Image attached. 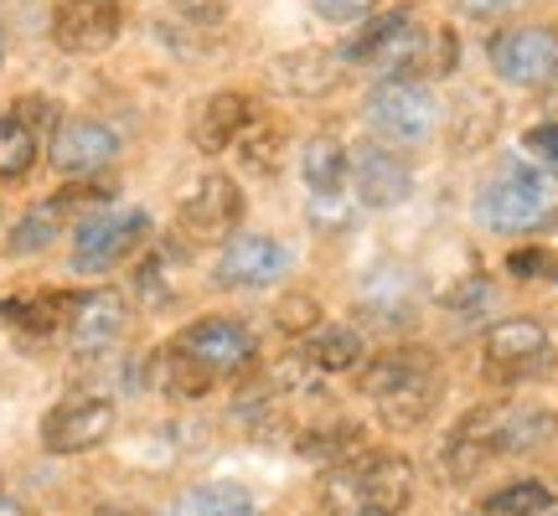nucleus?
<instances>
[{"instance_id":"f257e3e1","label":"nucleus","mask_w":558,"mask_h":516,"mask_svg":"<svg viewBox=\"0 0 558 516\" xmlns=\"http://www.w3.org/2000/svg\"><path fill=\"white\" fill-rule=\"evenodd\" d=\"M320 496L337 516H399L414 501V465L403 455L341 459L326 476Z\"/></svg>"},{"instance_id":"f03ea898","label":"nucleus","mask_w":558,"mask_h":516,"mask_svg":"<svg viewBox=\"0 0 558 516\" xmlns=\"http://www.w3.org/2000/svg\"><path fill=\"white\" fill-rule=\"evenodd\" d=\"M554 212V181L543 176L538 165H507L481 186L476 218L492 228V233H533L543 228Z\"/></svg>"},{"instance_id":"7ed1b4c3","label":"nucleus","mask_w":558,"mask_h":516,"mask_svg":"<svg viewBox=\"0 0 558 516\" xmlns=\"http://www.w3.org/2000/svg\"><path fill=\"white\" fill-rule=\"evenodd\" d=\"M367 124L378 130L393 150L399 145H418L439 130V99L429 83L418 78H383L367 94Z\"/></svg>"},{"instance_id":"20e7f679","label":"nucleus","mask_w":558,"mask_h":516,"mask_svg":"<svg viewBox=\"0 0 558 516\" xmlns=\"http://www.w3.org/2000/svg\"><path fill=\"white\" fill-rule=\"evenodd\" d=\"M145 238H150V218L140 207H104L94 218H83L78 233H73V269L78 274H104L120 258L135 254Z\"/></svg>"},{"instance_id":"39448f33","label":"nucleus","mask_w":558,"mask_h":516,"mask_svg":"<svg viewBox=\"0 0 558 516\" xmlns=\"http://www.w3.org/2000/svg\"><path fill=\"white\" fill-rule=\"evenodd\" d=\"M424 32L409 11H393V16L367 21L357 37L341 47L347 62H362V67H378V73H393V78H418V52H424Z\"/></svg>"},{"instance_id":"423d86ee","label":"nucleus","mask_w":558,"mask_h":516,"mask_svg":"<svg viewBox=\"0 0 558 516\" xmlns=\"http://www.w3.org/2000/svg\"><path fill=\"white\" fill-rule=\"evenodd\" d=\"M492 67L512 88H548L558 78V26H507L492 37Z\"/></svg>"},{"instance_id":"0eeeda50","label":"nucleus","mask_w":558,"mask_h":516,"mask_svg":"<svg viewBox=\"0 0 558 516\" xmlns=\"http://www.w3.org/2000/svg\"><path fill=\"white\" fill-rule=\"evenodd\" d=\"M171 352H181L186 361H197L202 372H213V378H233V372H243V367L254 361L259 341H254V331H248L239 316H202L181 331Z\"/></svg>"},{"instance_id":"6e6552de","label":"nucleus","mask_w":558,"mask_h":516,"mask_svg":"<svg viewBox=\"0 0 558 516\" xmlns=\"http://www.w3.org/2000/svg\"><path fill=\"white\" fill-rule=\"evenodd\" d=\"M460 429L476 434L492 455H527V450H543V444L558 439V414L533 408V403H522V408H476V414L460 418Z\"/></svg>"},{"instance_id":"1a4fd4ad","label":"nucleus","mask_w":558,"mask_h":516,"mask_svg":"<svg viewBox=\"0 0 558 516\" xmlns=\"http://www.w3.org/2000/svg\"><path fill=\"white\" fill-rule=\"evenodd\" d=\"M109 434H114V403H109V397H94V393L62 397L58 408L41 418L47 455H88V450H99Z\"/></svg>"},{"instance_id":"9d476101","label":"nucleus","mask_w":558,"mask_h":516,"mask_svg":"<svg viewBox=\"0 0 558 516\" xmlns=\"http://www.w3.org/2000/svg\"><path fill=\"white\" fill-rule=\"evenodd\" d=\"M347 181H352L362 207H373V212L414 197V165L393 145H357V150H347Z\"/></svg>"},{"instance_id":"9b49d317","label":"nucleus","mask_w":558,"mask_h":516,"mask_svg":"<svg viewBox=\"0 0 558 516\" xmlns=\"http://www.w3.org/2000/svg\"><path fill=\"white\" fill-rule=\"evenodd\" d=\"M124 32L120 0H58L52 5V41L73 58L109 52Z\"/></svg>"},{"instance_id":"f8f14e48","label":"nucleus","mask_w":558,"mask_h":516,"mask_svg":"<svg viewBox=\"0 0 558 516\" xmlns=\"http://www.w3.org/2000/svg\"><path fill=\"white\" fill-rule=\"evenodd\" d=\"M181 238L192 243H218L228 238L233 228L243 222V192L233 176H222V171H213V176H202L197 186H192V197L181 201Z\"/></svg>"},{"instance_id":"ddd939ff","label":"nucleus","mask_w":558,"mask_h":516,"mask_svg":"<svg viewBox=\"0 0 558 516\" xmlns=\"http://www.w3.org/2000/svg\"><path fill=\"white\" fill-rule=\"evenodd\" d=\"M290 263H295V254H290L279 238L239 233V238L222 243L213 279H218L222 290H264V284H275V279L290 274Z\"/></svg>"},{"instance_id":"4468645a","label":"nucleus","mask_w":558,"mask_h":516,"mask_svg":"<svg viewBox=\"0 0 558 516\" xmlns=\"http://www.w3.org/2000/svg\"><path fill=\"white\" fill-rule=\"evenodd\" d=\"M130 325V305L120 290H88L73 299V316H68V352L73 357H104Z\"/></svg>"},{"instance_id":"2eb2a0df","label":"nucleus","mask_w":558,"mask_h":516,"mask_svg":"<svg viewBox=\"0 0 558 516\" xmlns=\"http://www.w3.org/2000/svg\"><path fill=\"white\" fill-rule=\"evenodd\" d=\"M114 156H120V135L99 120H68L52 135V165L73 181H94L114 165Z\"/></svg>"},{"instance_id":"dca6fc26","label":"nucleus","mask_w":558,"mask_h":516,"mask_svg":"<svg viewBox=\"0 0 558 516\" xmlns=\"http://www.w3.org/2000/svg\"><path fill=\"white\" fill-rule=\"evenodd\" d=\"M439 378V361L435 352H424V346H393V352H378L373 361H362L357 367V388L367 397H399L409 388H424V382Z\"/></svg>"},{"instance_id":"f3484780","label":"nucleus","mask_w":558,"mask_h":516,"mask_svg":"<svg viewBox=\"0 0 558 516\" xmlns=\"http://www.w3.org/2000/svg\"><path fill=\"white\" fill-rule=\"evenodd\" d=\"M254 120H259V114H254V99L239 94V88H222V94L197 103V114H192V145H197L202 156H222V150L239 145L243 130Z\"/></svg>"},{"instance_id":"a211bd4d","label":"nucleus","mask_w":558,"mask_h":516,"mask_svg":"<svg viewBox=\"0 0 558 516\" xmlns=\"http://www.w3.org/2000/svg\"><path fill=\"white\" fill-rule=\"evenodd\" d=\"M269 83L284 99H326L341 83V58L326 47H295L269 62Z\"/></svg>"},{"instance_id":"6ab92c4d","label":"nucleus","mask_w":558,"mask_h":516,"mask_svg":"<svg viewBox=\"0 0 558 516\" xmlns=\"http://www.w3.org/2000/svg\"><path fill=\"white\" fill-rule=\"evenodd\" d=\"M497 130H501V103L492 99V94H481V88H471V94L450 109V120H445V135H450V150H456V156L486 150V145L497 139Z\"/></svg>"},{"instance_id":"aec40b11","label":"nucleus","mask_w":558,"mask_h":516,"mask_svg":"<svg viewBox=\"0 0 558 516\" xmlns=\"http://www.w3.org/2000/svg\"><path fill=\"white\" fill-rule=\"evenodd\" d=\"M543 352H548V325L538 316L497 320L486 331V361H497V367H522V361H538Z\"/></svg>"},{"instance_id":"412c9836","label":"nucleus","mask_w":558,"mask_h":516,"mask_svg":"<svg viewBox=\"0 0 558 516\" xmlns=\"http://www.w3.org/2000/svg\"><path fill=\"white\" fill-rule=\"evenodd\" d=\"M171 516H259V501L248 496L243 486L207 480V486H186V491L171 501Z\"/></svg>"},{"instance_id":"4be33fe9","label":"nucleus","mask_w":558,"mask_h":516,"mask_svg":"<svg viewBox=\"0 0 558 516\" xmlns=\"http://www.w3.org/2000/svg\"><path fill=\"white\" fill-rule=\"evenodd\" d=\"M300 171H305L311 197H341L347 192V145L337 135H316L300 156Z\"/></svg>"},{"instance_id":"5701e85b","label":"nucleus","mask_w":558,"mask_h":516,"mask_svg":"<svg viewBox=\"0 0 558 516\" xmlns=\"http://www.w3.org/2000/svg\"><path fill=\"white\" fill-rule=\"evenodd\" d=\"M73 299L78 295H62V290H47V295H32V299H5L0 305V316L21 325V331H32V336H52L68 325L73 316Z\"/></svg>"},{"instance_id":"b1692460","label":"nucleus","mask_w":558,"mask_h":516,"mask_svg":"<svg viewBox=\"0 0 558 516\" xmlns=\"http://www.w3.org/2000/svg\"><path fill=\"white\" fill-rule=\"evenodd\" d=\"M362 316L373 325H409L414 320V295H409V279L393 274H373L367 279V295H362Z\"/></svg>"},{"instance_id":"393cba45","label":"nucleus","mask_w":558,"mask_h":516,"mask_svg":"<svg viewBox=\"0 0 558 516\" xmlns=\"http://www.w3.org/2000/svg\"><path fill=\"white\" fill-rule=\"evenodd\" d=\"M362 361H367V346L352 325H326L311 336V367L320 372H357Z\"/></svg>"},{"instance_id":"a878e982","label":"nucleus","mask_w":558,"mask_h":516,"mask_svg":"<svg viewBox=\"0 0 558 516\" xmlns=\"http://www.w3.org/2000/svg\"><path fill=\"white\" fill-rule=\"evenodd\" d=\"M41 156V135L16 114H0V181H21Z\"/></svg>"},{"instance_id":"bb28decb","label":"nucleus","mask_w":558,"mask_h":516,"mask_svg":"<svg viewBox=\"0 0 558 516\" xmlns=\"http://www.w3.org/2000/svg\"><path fill=\"white\" fill-rule=\"evenodd\" d=\"M439 388L445 382H424V388H409V393H399V397H383L378 403V418L388 423V429H418L424 418L435 414V403H439Z\"/></svg>"},{"instance_id":"cd10ccee","label":"nucleus","mask_w":558,"mask_h":516,"mask_svg":"<svg viewBox=\"0 0 558 516\" xmlns=\"http://www.w3.org/2000/svg\"><path fill=\"white\" fill-rule=\"evenodd\" d=\"M554 506V491L543 480H512L486 496V516H543Z\"/></svg>"},{"instance_id":"c85d7f7f","label":"nucleus","mask_w":558,"mask_h":516,"mask_svg":"<svg viewBox=\"0 0 558 516\" xmlns=\"http://www.w3.org/2000/svg\"><path fill=\"white\" fill-rule=\"evenodd\" d=\"M357 444H362V423L341 418V423H326V429L300 434V455L305 459H357Z\"/></svg>"},{"instance_id":"c756f323","label":"nucleus","mask_w":558,"mask_h":516,"mask_svg":"<svg viewBox=\"0 0 558 516\" xmlns=\"http://www.w3.org/2000/svg\"><path fill=\"white\" fill-rule=\"evenodd\" d=\"M279 130L275 124H248V130H243V139H239V165L243 171H254V176H275L279 171Z\"/></svg>"},{"instance_id":"7c9ffc66","label":"nucleus","mask_w":558,"mask_h":516,"mask_svg":"<svg viewBox=\"0 0 558 516\" xmlns=\"http://www.w3.org/2000/svg\"><path fill=\"white\" fill-rule=\"evenodd\" d=\"M58 233H62L58 212H52V207H32V212L11 228V243H5V248H11L16 258L21 254H41V248H52V238H58Z\"/></svg>"},{"instance_id":"2f4dec72","label":"nucleus","mask_w":558,"mask_h":516,"mask_svg":"<svg viewBox=\"0 0 558 516\" xmlns=\"http://www.w3.org/2000/svg\"><path fill=\"white\" fill-rule=\"evenodd\" d=\"M460 62V41L450 26H429L424 32V52H418V83L424 78H450Z\"/></svg>"},{"instance_id":"473e14b6","label":"nucleus","mask_w":558,"mask_h":516,"mask_svg":"<svg viewBox=\"0 0 558 516\" xmlns=\"http://www.w3.org/2000/svg\"><path fill=\"white\" fill-rule=\"evenodd\" d=\"M213 382H218L213 372H202L197 361H186L181 352H166V357H160V388L171 397H202Z\"/></svg>"},{"instance_id":"72a5a7b5","label":"nucleus","mask_w":558,"mask_h":516,"mask_svg":"<svg viewBox=\"0 0 558 516\" xmlns=\"http://www.w3.org/2000/svg\"><path fill=\"white\" fill-rule=\"evenodd\" d=\"M486 459H492V450H486L476 434L456 429V434H450V444H445V476H450V480H476Z\"/></svg>"},{"instance_id":"f704fd0d","label":"nucleus","mask_w":558,"mask_h":516,"mask_svg":"<svg viewBox=\"0 0 558 516\" xmlns=\"http://www.w3.org/2000/svg\"><path fill=\"white\" fill-rule=\"evenodd\" d=\"M109 197H114V192H109V186H99V181H73V186H62V192L47 201V207H52L58 218H68V212H83V207L104 212V207H109Z\"/></svg>"},{"instance_id":"c9c22d12","label":"nucleus","mask_w":558,"mask_h":516,"mask_svg":"<svg viewBox=\"0 0 558 516\" xmlns=\"http://www.w3.org/2000/svg\"><path fill=\"white\" fill-rule=\"evenodd\" d=\"M275 320H279V331H284V336H305V331H316V320H320L316 295H284L279 299V310H275Z\"/></svg>"},{"instance_id":"e433bc0d","label":"nucleus","mask_w":558,"mask_h":516,"mask_svg":"<svg viewBox=\"0 0 558 516\" xmlns=\"http://www.w3.org/2000/svg\"><path fill=\"white\" fill-rule=\"evenodd\" d=\"M311 5H316V16L331 21V26H357V21H367L378 11V0H311Z\"/></svg>"},{"instance_id":"4c0bfd02","label":"nucleus","mask_w":558,"mask_h":516,"mask_svg":"<svg viewBox=\"0 0 558 516\" xmlns=\"http://www.w3.org/2000/svg\"><path fill=\"white\" fill-rule=\"evenodd\" d=\"M507 274L518 279H558V258L548 248H518V254L507 258Z\"/></svg>"},{"instance_id":"58836bf2","label":"nucleus","mask_w":558,"mask_h":516,"mask_svg":"<svg viewBox=\"0 0 558 516\" xmlns=\"http://www.w3.org/2000/svg\"><path fill=\"white\" fill-rule=\"evenodd\" d=\"M522 150L538 160V165H558V120H543L522 135Z\"/></svg>"},{"instance_id":"ea45409f","label":"nucleus","mask_w":558,"mask_h":516,"mask_svg":"<svg viewBox=\"0 0 558 516\" xmlns=\"http://www.w3.org/2000/svg\"><path fill=\"white\" fill-rule=\"evenodd\" d=\"M140 295H145V305H166V299H171V290H166V254L145 258V269H140Z\"/></svg>"},{"instance_id":"a19ab883","label":"nucleus","mask_w":558,"mask_h":516,"mask_svg":"<svg viewBox=\"0 0 558 516\" xmlns=\"http://www.w3.org/2000/svg\"><path fill=\"white\" fill-rule=\"evenodd\" d=\"M16 120H26L37 135H58V103H47V99H21L16 109H11Z\"/></svg>"},{"instance_id":"79ce46f5","label":"nucleus","mask_w":558,"mask_h":516,"mask_svg":"<svg viewBox=\"0 0 558 516\" xmlns=\"http://www.w3.org/2000/svg\"><path fill=\"white\" fill-rule=\"evenodd\" d=\"M486 299H492V284H486V274H471L465 284H460V290H450V295H445V305H450V310H481Z\"/></svg>"},{"instance_id":"37998d69","label":"nucleus","mask_w":558,"mask_h":516,"mask_svg":"<svg viewBox=\"0 0 558 516\" xmlns=\"http://www.w3.org/2000/svg\"><path fill=\"white\" fill-rule=\"evenodd\" d=\"M171 5H177V16L197 21V26H218L228 16V0H171Z\"/></svg>"},{"instance_id":"c03bdc74","label":"nucleus","mask_w":558,"mask_h":516,"mask_svg":"<svg viewBox=\"0 0 558 516\" xmlns=\"http://www.w3.org/2000/svg\"><path fill=\"white\" fill-rule=\"evenodd\" d=\"M465 16H501V11H512V5H522V0H456Z\"/></svg>"},{"instance_id":"a18cd8bd","label":"nucleus","mask_w":558,"mask_h":516,"mask_svg":"<svg viewBox=\"0 0 558 516\" xmlns=\"http://www.w3.org/2000/svg\"><path fill=\"white\" fill-rule=\"evenodd\" d=\"M0 516H26V506H21L11 491H0Z\"/></svg>"},{"instance_id":"49530a36","label":"nucleus","mask_w":558,"mask_h":516,"mask_svg":"<svg viewBox=\"0 0 558 516\" xmlns=\"http://www.w3.org/2000/svg\"><path fill=\"white\" fill-rule=\"evenodd\" d=\"M94 516H130V512H120V506H99Z\"/></svg>"},{"instance_id":"de8ad7c7","label":"nucleus","mask_w":558,"mask_h":516,"mask_svg":"<svg viewBox=\"0 0 558 516\" xmlns=\"http://www.w3.org/2000/svg\"><path fill=\"white\" fill-rule=\"evenodd\" d=\"M0 58H5V47H0Z\"/></svg>"}]
</instances>
